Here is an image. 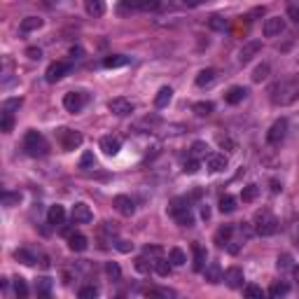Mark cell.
Returning <instances> with one entry per match:
<instances>
[{"label": "cell", "instance_id": "19", "mask_svg": "<svg viewBox=\"0 0 299 299\" xmlns=\"http://www.w3.org/2000/svg\"><path fill=\"white\" fill-rule=\"evenodd\" d=\"M206 164H208V169L213 171V173H220V171L227 169L229 161H227L224 155H208V161H206Z\"/></svg>", "mask_w": 299, "mask_h": 299}, {"label": "cell", "instance_id": "6", "mask_svg": "<svg viewBox=\"0 0 299 299\" xmlns=\"http://www.w3.org/2000/svg\"><path fill=\"white\" fill-rule=\"evenodd\" d=\"M262 31H264L267 38H276V35H281V33L285 31V19H283V16H269V19L264 21Z\"/></svg>", "mask_w": 299, "mask_h": 299}, {"label": "cell", "instance_id": "58", "mask_svg": "<svg viewBox=\"0 0 299 299\" xmlns=\"http://www.w3.org/2000/svg\"><path fill=\"white\" fill-rule=\"evenodd\" d=\"M201 218H204V220H208V218H210V208H208V206H201Z\"/></svg>", "mask_w": 299, "mask_h": 299}, {"label": "cell", "instance_id": "20", "mask_svg": "<svg viewBox=\"0 0 299 299\" xmlns=\"http://www.w3.org/2000/svg\"><path fill=\"white\" fill-rule=\"evenodd\" d=\"M171 98H173V89L171 87H161L155 96V105L157 108H166L171 103Z\"/></svg>", "mask_w": 299, "mask_h": 299}, {"label": "cell", "instance_id": "47", "mask_svg": "<svg viewBox=\"0 0 299 299\" xmlns=\"http://www.w3.org/2000/svg\"><path fill=\"white\" fill-rule=\"evenodd\" d=\"M78 295L82 299H91V297H96V295H98V287H96V285H87V287H82Z\"/></svg>", "mask_w": 299, "mask_h": 299}, {"label": "cell", "instance_id": "42", "mask_svg": "<svg viewBox=\"0 0 299 299\" xmlns=\"http://www.w3.org/2000/svg\"><path fill=\"white\" fill-rule=\"evenodd\" d=\"M14 292H16V297L19 299H26L28 297V285L24 278H14Z\"/></svg>", "mask_w": 299, "mask_h": 299}, {"label": "cell", "instance_id": "27", "mask_svg": "<svg viewBox=\"0 0 299 299\" xmlns=\"http://www.w3.org/2000/svg\"><path fill=\"white\" fill-rule=\"evenodd\" d=\"M14 257H16V262H21V264H26V267H33V264L38 262V257H35L31 250H26V248H19V250L14 252Z\"/></svg>", "mask_w": 299, "mask_h": 299}, {"label": "cell", "instance_id": "51", "mask_svg": "<svg viewBox=\"0 0 299 299\" xmlns=\"http://www.w3.org/2000/svg\"><path fill=\"white\" fill-rule=\"evenodd\" d=\"M161 252H164V250H161V248L159 246H145V250H143V255H147V257H161Z\"/></svg>", "mask_w": 299, "mask_h": 299}, {"label": "cell", "instance_id": "35", "mask_svg": "<svg viewBox=\"0 0 299 299\" xmlns=\"http://www.w3.org/2000/svg\"><path fill=\"white\" fill-rule=\"evenodd\" d=\"M133 267H136V271L150 273L152 269H155V262H147V255H143V257H138V260L133 262Z\"/></svg>", "mask_w": 299, "mask_h": 299}, {"label": "cell", "instance_id": "34", "mask_svg": "<svg viewBox=\"0 0 299 299\" xmlns=\"http://www.w3.org/2000/svg\"><path fill=\"white\" fill-rule=\"evenodd\" d=\"M12 129H14L12 112H5V110H2V115H0V131H2V133H10Z\"/></svg>", "mask_w": 299, "mask_h": 299}, {"label": "cell", "instance_id": "40", "mask_svg": "<svg viewBox=\"0 0 299 299\" xmlns=\"http://www.w3.org/2000/svg\"><path fill=\"white\" fill-rule=\"evenodd\" d=\"M194 112L199 117H206V115L213 112V103L210 101H199V103H194Z\"/></svg>", "mask_w": 299, "mask_h": 299}, {"label": "cell", "instance_id": "17", "mask_svg": "<svg viewBox=\"0 0 299 299\" xmlns=\"http://www.w3.org/2000/svg\"><path fill=\"white\" fill-rule=\"evenodd\" d=\"M87 236L84 234H78V232H73V234L68 236V248L73 250V252H82V250H87Z\"/></svg>", "mask_w": 299, "mask_h": 299}, {"label": "cell", "instance_id": "50", "mask_svg": "<svg viewBox=\"0 0 299 299\" xmlns=\"http://www.w3.org/2000/svg\"><path fill=\"white\" fill-rule=\"evenodd\" d=\"M243 295H246V297H262L264 292H262L260 285H246L243 287Z\"/></svg>", "mask_w": 299, "mask_h": 299}, {"label": "cell", "instance_id": "13", "mask_svg": "<svg viewBox=\"0 0 299 299\" xmlns=\"http://www.w3.org/2000/svg\"><path fill=\"white\" fill-rule=\"evenodd\" d=\"M262 49V42L260 40H250L248 45H243V49H241V54H238V61L246 65L248 61H252V56H257V52Z\"/></svg>", "mask_w": 299, "mask_h": 299}, {"label": "cell", "instance_id": "30", "mask_svg": "<svg viewBox=\"0 0 299 299\" xmlns=\"http://www.w3.org/2000/svg\"><path fill=\"white\" fill-rule=\"evenodd\" d=\"M208 26L213 28V31H227V28H229V21H227L224 16H220V14H213L208 19Z\"/></svg>", "mask_w": 299, "mask_h": 299}, {"label": "cell", "instance_id": "26", "mask_svg": "<svg viewBox=\"0 0 299 299\" xmlns=\"http://www.w3.org/2000/svg\"><path fill=\"white\" fill-rule=\"evenodd\" d=\"M232 234H234V227H232V224H224V227H220V229H218V234H215V243H218V246H227V243H229V238H232Z\"/></svg>", "mask_w": 299, "mask_h": 299}, {"label": "cell", "instance_id": "31", "mask_svg": "<svg viewBox=\"0 0 299 299\" xmlns=\"http://www.w3.org/2000/svg\"><path fill=\"white\" fill-rule=\"evenodd\" d=\"M169 260L173 267H182L185 262H187V255L182 252L180 248H171V252H169Z\"/></svg>", "mask_w": 299, "mask_h": 299}, {"label": "cell", "instance_id": "44", "mask_svg": "<svg viewBox=\"0 0 299 299\" xmlns=\"http://www.w3.org/2000/svg\"><path fill=\"white\" fill-rule=\"evenodd\" d=\"M199 169H201V164H199V159H196V157L187 159V161H185V166H182V171H185L187 175H194V173H196Z\"/></svg>", "mask_w": 299, "mask_h": 299}, {"label": "cell", "instance_id": "59", "mask_svg": "<svg viewBox=\"0 0 299 299\" xmlns=\"http://www.w3.org/2000/svg\"><path fill=\"white\" fill-rule=\"evenodd\" d=\"M79 54H82L79 47H73V49H70V56H73V59H79Z\"/></svg>", "mask_w": 299, "mask_h": 299}, {"label": "cell", "instance_id": "53", "mask_svg": "<svg viewBox=\"0 0 299 299\" xmlns=\"http://www.w3.org/2000/svg\"><path fill=\"white\" fill-rule=\"evenodd\" d=\"M26 56H28V59H33V61H38L40 56H42V49H40V47H28Z\"/></svg>", "mask_w": 299, "mask_h": 299}, {"label": "cell", "instance_id": "57", "mask_svg": "<svg viewBox=\"0 0 299 299\" xmlns=\"http://www.w3.org/2000/svg\"><path fill=\"white\" fill-rule=\"evenodd\" d=\"M182 2H185L187 7H199V5H204L206 0H182Z\"/></svg>", "mask_w": 299, "mask_h": 299}, {"label": "cell", "instance_id": "24", "mask_svg": "<svg viewBox=\"0 0 299 299\" xmlns=\"http://www.w3.org/2000/svg\"><path fill=\"white\" fill-rule=\"evenodd\" d=\"M52 285H54V281L49 276H40L38 281H35V292L42 295V297H47V295L52 292Z\"/></svg>", "mask_w": 299, "mask_h": 299}, {"label": "cell", "instance_id": "55", "mask_svg": "<svg viewBox=\"0 0 299 299\" xmlns=\"http://www.w3.org/2000/svg\"><path fill=\"white\" fill-rule=\"evenodd\" d=\"M287 16L295 21V24H299V7L297 5H292V7H287Z\"/></svg>", "mask_w": 299, "mask_h": 299}, {"label": "cell", "instance_id": "4", "mask_svg": "<svg viewBox=\"0 0 299 299\" xmlns=\"http://www.w3.org/2000/svg\"><path fill=\"white\" fill-rule=\"evenodd\" d=\"M56 138H59V143H61V147H63L65 152H73L75 147L82 145V133L73 129H59Z\"/></svg>", "mask_w": 299, "mask_h": 299}, {"label": "cell", "instance_id": "25", "mask_svg": "<svg viewBox=\"0 0 299 299\" xmlns=\"http://www.w3.org/2000/svg\"><path fill=\"white\" fill-rule=\"evenodd\" d=\"M215 70L213 68H206V70H201L199 75H196V87H208V84H213L215 82Z\"/></svg>", "mask_w": 299, "mask_h": 299}, {"label": "cell", "instance_id": "32", "mask_svg": "<svg viewBox=\"0 0 299 299\" xmlns=\"http://www.w3.org/2000/svg\"><path fill=\"white\" fill-rule=\"evenodd\" d=\"M171 269H173V264H171V260L166 262V260H164V257H157V260H155V271L159 273V276H164V278H166V276H169V273H171Z\"/></svg>", "mask_w": 299, "mask_h": 299}, {"label": "cell", "instance_id": "48", "mask_svg": "<svg viewBox=\"0 0 299 299\" xmlns=\"http://www.w3.org/2000/svg\"><path fill=\"white\" fill-rule=\"evenodd\" d=\"M206 150H208V145L201 143V141H196V143L192 145V157H196V159H199V157L206 155Z\"/></svg>", "mask_w": 299, "mask_h": 299}, {"label": "cell", "instance_id": "29", "mask_svg": "<svg viewBox=\"0 0 299 299\" xmlns=\"http://www.w3.org/2000/svg\"><path fill=\"white\" fill-rule=\"evenodd\" d=\"M42 28V19L40 16H26L21 21V33H31V31H38Z\"/></svg>", "mask_w": 299, "mask_h": 299}, {"label": "cell", "instance_id": "10", "mask_svg": "<svg viewBox=\"0 0 299 299\" xmlns=\"http://www.w3.org/2000/svg\"><path fill=\"white\" fill-rule=\"evenodd\" d=\"M112 206H115V210L117 213H122V215H126V218H131L133 213H136V204L131 201V196L126 194H117L115 199H112Z\"/></svg>", "mask_w": 299, "mask_h": 299}, {"label": "cell", "instance_id": "12", "mask_svg": "<svg viewBox=\"0 0 299 299\" xmlns=\"http://www.w3.org/2000/svg\"><path fill=\"white\" fill-rule=\"evenodd\" d=\"M222 281L227 283L229 287H243V269H238V267H229L227 271H224V276H222Z\"/></svg>", "mask_w": 299, "mask_h": 299}, {"label": "cell", "instance_id": "28", "mask_svg": "<svg viewBox=\"0 0 299 299\" xmlns=\"http://www.w3.org/2000/svg\"><path fill=\"white\" fill-rule=\"evenodd\" d=\"M126 63H129V59L122 56V54H112V56H105L103 59V68H122Z\"/></svg>", "mask_w": 299, "mask_h": 299}, {"label": "cell", "instance_id": "39", "mask_svg": "<svg viewBox=\"0 0 299 299\" xmlns=\"http://www.w3.org/2000/svg\"><path fill=\"white\" fill-rule=\"evenodd\" d=\"M189 206H187V199H175V201H171V206H169V213L175 218L178 213H182V210H187Z\"/></svg>", "mask_w": 299, "mask_h": 299}, {"label": "cell", "instance_id": "60", "mask_svg": "<svg viewBox=\"0 0 299 299\" xmlns=\"http://www.w3.org/2000/svg\"><path fill=\"white\" fill-rule=\"evenodd\" d=\"M295 281H297V283H299V264H297V267H295Z\"/></svg>", "mask_w": 299, "mask_h": 299}, {"label": "cell", "instance_id": "49", "mask_svg": "<svg viewBox=\"0 0 299 299\" xmlns=\"http://www.w3.org/2000/svg\"><path fill=\"white\" fill-rule=\"evenodd\" d=\"M21 103H24L21 98H10V101L2 103V110H5V112H12V110H16V108H21Z\"/></svg>", "mask_w": 299, "mask_h": 299}, {"label": "cell", "instance_id": "1", "mask_svg": "<svg viewBox=\"0 0 299 299\" xmlns=\"http://www.w3.org/2000/svg\"><path fill=\"white\" fill-rule=\"evenodd\" d=\"M269 94H271L273 105H290L292 101L299 98V78H287L276 82L269 89Z\"/></svg>", "mask_w": 299, "mask_h": 299}, {"label": "cell", "instance_id": "23", "mask_svg": "<svg viewBox=\"0 0 299 299\" xmlns=\"http://www.w3.org/2000/svg\"><path fill=\"white\" fill-rule=\"evenodd\" d=\"M257 194H260V187H257L255 182H250V185H246V187L241 189V201H243V204H252V201L257 199Z\"/></svg>", "mask_w": 299, "mask_h": 299}, {"label": "cell", "instance_id": "16", "mask_svg": "<svg viewBox=\"0 0 299 299\" xmlns=\"http://www.w3.org/2000/svg\"><path fill=\"white\" fill-rule=\"evenodd\" d=\"M222 276H224V273H222V269H220V264H218V262H210L208 267L204 269V278H206L208 283H213V285H215V283H220Z\"/></svg>", "mask_w": 299, "mask_h": 299}, {"label": "cell", "instance_id": "37", "mask_svg": "<svg viewBox=\"0 0 299 299\" xmlns=\"http://www.w3.org/2000/svg\"><path fill=\"white\" fill-rule=\"evenodd\" d=\"M94 166H96V157H94V152H89V150H87V152L82 155V159H79V169H82V171H91Z\"/></svg>", "mask_w": 299, "mask_h": 299}, {"label": "cell", "instance_id": "46", "mask_svg": "<svg viewBox=\"0 0 299 299\" xmlns=\"http://www.w3.org/2000/svg\"><path fill=\"white\" fill-rule=\"evenodd\" d=\"M105 271H108V276H110V278H115V281L122 276V269H119L117 262H108V264H105Z\"/></svg>", "mask_w": 299, "mask_h": 299}, {"label": "cell", "instance_id": "22", "mask_svg": "<svg viewBox=\"0 0 299 299\" xmlns=\"http://www.w3.org/2000/svg\"><path fill=\"white\" fill-rule=\"evenodd\" d=\"M192 252H194V269L196 271H204V269H206V250L199 246V243H194V246H192Z\"/></svg>", "mask_w": 299, "mask_h": 299}, {"label": "cell", "instance_id": "52", "mask_svg": "<svg viewBox=\"0 0 299 299\" xmlns=\"http://www.w3.org/2000/svg\"><path fill=\"white\" fill-rule=\"evenodd\" d=\"M19 199H21V194H5V196H2V206L12 208L14 204H19Z\"/></svg>", "mask_w": 299, "mask_h": 299}, {"label": "cell", "instance_id": "2", "mask_svg": "<svg viewBox=\"0 0 299 299\" xmlns=\"http://www.w3.org/2000/svg\"><path fill=\"white\" fill-rule=\"evenodd\" d=\"M24 150L28 157H45L49 152V145L45 141V136L40 131H28L24 136Z\"/></svg>", "mask_w": 299, "mask_h": 299}, {"label": "cell", "instance_id": "15", "mask_svg": "<svg viewBox=\"0 0 299 299\" xmlns=\"http://www.w3.org/2000/svg\"><path fill=\"white\" fill-rule=\"evenodd\" d=\"M65 220V208L63 206H49V210H47V222L49 224H54V227H61Z\"/></svg>", "mask_w": 299, "mask_h": 299}, {"label": "cell", "instance_id": "5", "mask_svg": "<svg viewBox=\"0 0 299 299\" xmlns=\"http://www.w3.org/2000/svg\"><path fill=\"white\" fill-rule=\"evenodd\" d=\"M285 133H287V119H276L271 124V129H269V133H267V143L281 145L285 141Z\"/></svg>", "mask_w": 299, "mask_h": 299}, {"label": "cell", "instance_id": "18", "mask_svg": "<svg viewBox=\"0 0 299 299\" xmlns=\"http://www.w3.org/2000/svg\"><path fill=\"white\" fill-rule=\"evenodd\" d=\"M246 96H248V89H246V87H232V89L224 94V101H227L229 105H238L241 101H243V98H246Z\"/></svg>", "mask_w": 299, "mask_h": 299}, {"label": "cell", "instance_id": "9", "mask_svg": "<svg viewBox=\"0 0 299 299\" xmlns=\"http://www.w3.org/2000/svg\"><path fill=\"white\" fill-rule=\"evenodd\" d=\"M70 70V63L68 61H54L49 68H47V73H45V78H47V82H59V79L63 78L65 73Z\"/></svg>", "mask_w": 299, "mask_h": 299}, {"label": "cell", "instance_id": "36", "mask_svg": "<svg viewBox=\"0 0 299 299\" xmlns=\"http://www.w3.org/2000/svg\"><path fill=\"white\" fill-rule=\"evenodd\" d=\"M236 210V199L229 194H224L220 199V213H234Z\"/></svg>", "mask_w": 299, "mask_h": 299}, {"label": "cell", "instance_id": "38", "mask_svg": "<svg viewBox=\"0 0 299 299\" xmlns=\"http://www.w3.org/2000/svg\"><path fill=\"white\" fill-rule=\"evenodd\" d=\"M269 63H260L255 70H252V82H262V79H267L269 78Z\"/></svg>", "mask_w": 299, "mask_h": 299}, {"label": "cell", "instance_id": "43", "mask_svg": "<svg viewBox=\"0 0 299 299\" xmlns=\"http://www.w3.org/2000/svg\"><path fill=\"white\" fill-rule=\"evenodd\" d=\"M287 292H290V285H287V283H273V285L269 287V295H271V297H283Z\"/></svg>", "mask_w": 299, "mask_h": 299}, {"label": "cell", "instance_id": "56", "mask_svg": "<svg viewBox=\"0 0 299 299\" xmlns=\"http://www.w3.org/2000/svg\"><path fill=\"white\" fill-rule=\"evenodd\" d=\"M117 250H122V252H131V250H133V243H131V241H117Z\"/></svg>", "mask_w": 299, "mask_h": 299}, {"label": "cell", "instance_id": "3", "mask_svg": "<svg viewBox=\"0 0 299 299\" xmlns=\"http://www.w3.org/2000/svg\"><path fill=\"white\" fill-rule=\"evenodd\" d=\"M276 229H278V220L273 218L269 210H257V215H255V232L260 236H271L276 234Z\"/></svg>", "mask_w": 299, "mask_h": 299}, {"label": "cell", "instance_id": "11", "mask_svg": "<svg viewBox=\"0 0 299 299\" xmlns=\"http://www.w3.org/2000/svg\"><path fill=\"white\" fill-rule=\"evenodd\" d=\"M70 215H73V222H75V224H89V222L94 220V213H91V208L87 204H75Z\"/></svg>", "mask_w": 299, "mask_h": 299}, {"label": "cell", "instance_id": "21", "mask_svg": "<svg viewBox=\"0 0 299 299\" xmlns=\"http://www.w3.org/2000/svg\"><path fill=\"white\" fill-rule=\"evenodd\" d=\"M84 10L89 16H101L105 12V2L103 0H84Z\"/></svg>", "mask_w": 299, "mask_h": 299}, {"label": "cell", "instance_id": "41", "mask_svg": "<svg viewBox=\"0 0 299 299\" xmlns=\"http://www.w3.org/2000/svg\"><path fill=\"white\" fill-rule=\"evenodd\" d=\"M175 220H178V224H180V227H192V224H194V215H192V213H189V208H187V210H182V213H178V215H175Z\"/></svg>", "mask_w": 299, "mask_h": 299}, {"label": "cell", "instance_id": "7", "mask_svg": "<svg viewBox=\"0 0 299 299\" xmlns=\"http://www.w3.org/2000/svg\"><path fill=\"white\" fill-rule=\"evenodd\" d=\"M108 110L112 112V115H117V117H126L133 112V103H131L129 98H112L110 103H108Z\"/></svg>", "mask_w": 299, "mask_h": 299}, {"label": "cell", "instance_id": "45", "mask_svg": "<svg viewBox=\"0 0 299 299\" xmlns=\"http://www.w3.org/2000/svg\"><path fill=\"white\" fill-rule=\"evenodd\" d=\"M276 267H278L281 271H285V269H290V267H292V257H290L287 252H283V255H278V260H276Z\"/></svg>", "mask_w": 299, "mask_h": 299}, {"label": "cell", "instance_id": "54", "mask_svg": "<svg viewBox=\"0 0 299 299\" xmlns=\"http://www.w3.org/2000/svg\"><path fill=\"white\" fill-rule=\"evenodd\" d=\"M220 145L222 147H227V152H236V143L232 138H220Z\"/></svg>", "mask_w": 299, "mask_h": 299}, {"label": "cell", "instance_id": "33", "mask_svg": "<svg viewBox=\"0 0 299 299\" xmlns=\"http://www.w3.org/2000/svg\"><path fill=\"white\" fill-rule=\"evenodd\" d=\"M141 12H157L161 7V0H136Z\"/></svg>", "mask_w": 299, "mask_h": 299}, {"label": "cell", "instance_id": "14", "mask_svg": "<svg viewBox=\"0 0 299 299\" xmlns=\"http://www.w3.org/2000/svg\"><path fill=\"white\" fill-rule=\"evenodd\" d=\"M101 150H103L108 157H115V155H119V150H122V141H119L117 136H103V138H101Z\"/></svg>", "mask_w": 299, "mask_h": 299}, {"label": "cell", "instance_id": "8", "mask_svg": "<svg viewBox=\"0 0 299 299\" xmlns=\"http://www.w3.org/2000/svg\"><path fill=\"white\" fill-rule=\"evenodd\" d=\"M63 108L68 112H79L82 108H84V94H79V91H70V94H65L63 96Z\"/></svg>", "mask_w": 299, "mask_h": 299}]
</instances>
